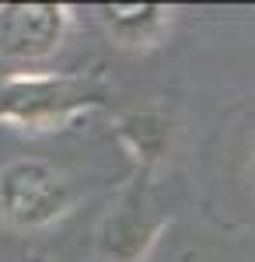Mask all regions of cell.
Wrapping results in <instances>:
<instances>
[{
  "mask_svg": "<svg viewBox=\"0 0 255 262\" xmlns=\"http://www.w3.org/2000/svg\"><path fill=\"white\" fill-rule=\"evenodd\" d=\"M0 206L11 221L25 227L49 224L67 206V182L39 161L11 164L0 175Z\"/></svg>",
  "mask_w": 255,
  "mask_h": 262,
  "instance_id": "1",
  "label": "cell"
},
{
  "mask_svg": "<svg viewBox=\"0 0 255 262\" xmlns=\"http://www.w3.org/2000/svg\"><path fill=\"white\" fill-rule=\"evenodd\" d=\"M84 95V84L70 77H11L0 88V116L18 122H53L77 108Z\"/></svg>",
  "mask_w": 255,
  "mask_h": 262,
  "instance_id": "2",
  "label": "cell"
}]
</instances>
